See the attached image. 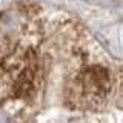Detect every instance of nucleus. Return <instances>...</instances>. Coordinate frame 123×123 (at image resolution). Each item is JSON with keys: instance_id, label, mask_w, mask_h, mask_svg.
Segmentation results:
<instances>
[{"instance_id": "f257e3e1", "label": "nucleus", "mask_w": 123, "mask_h": 123, "mask_svg": "<svg viewBox=\"0 0 123 123\" xmlns=\"http://www.w3.org/2000/svg\"><path fill=\"white\" fill-rule=\"evenodd\" d=\"M82 100L91 105L102 102L111 89V75L102 66H91L79 79Z\"/></svg>"}]
</instances>
